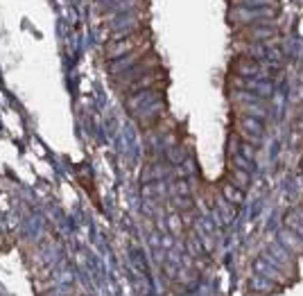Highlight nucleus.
Returning <instances> with one entry per match:
<instances>
[{
	"label": "nucleus",
	"instance_id": "obj_1",
	"mask_svg": "<svg viewBox=\"0 0 303 296\" xmlns=\"http://www.w3.org/2000/svg\"><path fill=\"white\" fill-rule=\"evenodd\" d=\"M242 2V7H258V2L260 5H274L276 0H240Z\"/></svg>",
	"mask_w": 303,
	"mask_h": 296
}]
</instances>
